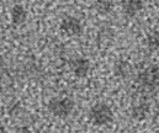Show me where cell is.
<instances>
[{
  "label": "cell",
  "instance_id": "obj_1",
  "mask_svg": "<svg viewBox=\"0 0 159 133\" xmlns=\"http://www.w3.org/2000/svg\"><path fill=\"white\" fill-rule=\"evenodd\" d=\"M47 107L53 116L58 118H67L74 111L75 104L74 100L68 96H56L48 101Z\"/></svg>",
  "mask_w": 159,
  "mask_h": 133
},
{
  "label": "cell",
  "instance_id": "obj_2",
  "mask_svg": "<svg viewBox=\"0 0 159 133\" xmlns=\"http://www.w3.org/2000/svg\"><path fill=\"white\" fill-rule=\"evenodd\" d=\"M89 120L94 126L101 127L106 126L112 122L114 120V111L105 102H98L91 106L89 111Z\"/></svg>",
  "mask_w": 159,
  "mask_h": 133
},
{
  "label": "cell",
  "instance_id": "obj_3",
  "mask_svg": "<svg viewBox=\"0 0 159 133\" xmlns=\"http://www.w3.org/2000/svg\"><path fill=\"white\" fill-rule=\"evenodd\" d=\"M138 83L141 88L148 91H153L159 88V67L153 65L142 70L138 75Z\"/></svg>",
  "mask_w": 159,
  "mask_h": 133
},
{
  "label": "cell",
  "instance_id": "obj_9",
  "mask_svg": "<svg viewBox=\"0 0 159 133\" xmlns=\"http://www.w3.org/2000/svg\"><path fill=\"white\" fill-rule=\"evenodd\" d=\"M149 113V105L146 101H141L136 105L132 106L131 109V115L136 121H142L144 120Z\"/></svg>",
  "mask_w": 159,
  "mask_h": 133
},
{
  "label": "cell",
  "instance_id": "obj_6",
  "mask_svg": "<svg viewBox=\"0 0 159 133\" xmlns=\"http://www.w3.org/2000/svg\"><path fill=\"white\" fill-rule=\"evenodd\" d=\"M143 0H122L121 7L122 12L127 17H136L143 10Z\"/></svg>",
  "mask_w": 159,
  "mask_h": 133
},
{
  "label": "cell",
  "instance_id": "obj_4",
  "mask_svg": "<svg viewBox=\"0 0 159 133\" xmlns=\"http://www.w3.org/2000/svg\"><path fill=\"white\" fill-rule=\"evenodd\" d=\"M61 31L69 36V37H75V36H80L83 33V24L78 17L75 16H66L62 19L61 25H59Z\"/></svg>",
  "mask_w": 159,
  "mask_h": 133
},
{
  "label": "cell",
  "instance_id": "obj_11",
  "mask_svg": "<svg viewBox=\"0 0 159 133\" xmlns=\"http://www.w3.org/2000/svg\"><path fill=\"white\" fill-rule=\"evenodd\" d=\"M144 43H146V47H147L151 52H157V51H159V31L158 30H153V31L148 32V35L146 36Z\"/></svg>",
  "mask_w": 159,
  "mask_h": 133
},
{
  "label": "cell",
  "instance_id": "obj_8",
  "mask_svg": "<svg viewBox=\"0 0 159 133\" xmlns=\"http://www.w3.org/2000/svg\"><path fill=\"white\" fill-rule=\"evenodd\" d=\"M27 20V11L22 5H15L11 9V22L15 26H21Z\"/></svg>",
  "mask_w": 159,
  "mask_h": 133
},
{
  "label": "cell",
  "instance_id": "obj_7",
  "mask_svg": "<svg viewBox=\"0 0 159 133\" xmlns=\"http://www.w3.org/2000/svg\"><path fill=\"white\" fill-rule=\"evenodd\" d=\"M112 70H114L115 77H117L120 79H127L132 75L133 67L131 65L129 62H127L125 59H120V60L115 62V64L112 67Z\"/></svg>",
  "mask_w": 159,
  "mask_h": 133
},
{
  "label": "cell",
  "instance_id": "obj_5",
  "mask_svg": "<svg viewBox=\"0 0 159 133\" xmlns=\"http://www.w3.org/2000/svg\"><path fill=\"white\" fill-rule=\"evenodd\" d=\"M69 68L77 78H85L90 72L91 64H90V60L88 58L78 57V58H74L69 62Z\"/></svg>",
  "mask_w": 159,
  "mask_h": 133
},
{
  "label": "cell",
  "instance_id": "obj_10",
  "mask_svg": "<svg viewBox=\"0 0 159 133\" xmlns=\"http://www.w3.org/2000/svg\"><path fill=\"white\" fill-rule=\"evenodd\" d=\"M94 9L99 15H109L114 10V2L111 0H96L94 2Z\"/></svg>",
  "mask_w": 159,
  "mask_h": 133
}]
</instances>
